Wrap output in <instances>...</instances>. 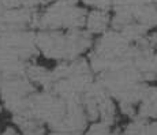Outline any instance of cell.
Returning <instances> with one entry per match:
<instances>
[{
	"instance_id": "obj_1",
	"label": "cell",
	"mask_w": 157,
	"mask_h": 135,
	"mask_svg": "<svg viewBox=\"0 0 157 135\" xmlns=\"http://www.w3.org/2000/svg\"><path fill=\"white\" fill-rule=\"evenodd\" d=\"M108 22H109V17L108 13L104 10H97L89 13L86 15L85 19V25H86V32L87 33H102L107 30Z\"/></svg>"
},
{
	"instance_id": "obj_2",
	"label": "cell",
	"mask_w": 157,
	"mask_h": 135,
	"mask_svg": "<svg viewBox=\"0 0 157 135\" xmlns=\"http://www.w3.org/2000/svg\"><path fill=\"white\" fill-rule=\"evenodd\" d=\"M150 2H152L153 4H157V0H150Z\"/></svg>"
}]
</instances>
